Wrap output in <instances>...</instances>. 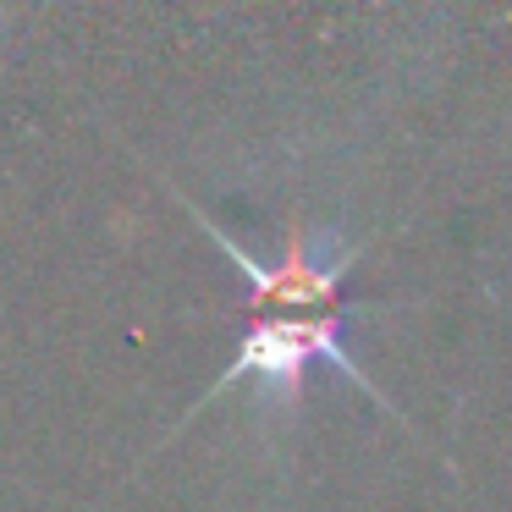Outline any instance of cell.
Instances as JSON below:
<instances>
[{
    "instance_id": "1",
    "label": "cell",
    "mask_w": 512,
    "mask_h": 512,
    "mask_svg": "<svg viewBox=\"0 0 512 512\" xmlns=\"http://www.w3.org/2000/svg\"><path fill=\"white\" fill-rule=\"evenodd\" d=\"M309 364H336L342 375H353L358 386L369 391V397H380L375 380L358 369V358L347 353V314H254V325H248L243 347H237V358L221 369V380L210 386V397H221V391H232L237 380L259 375L270 391H276L281 408H292L303 391V375H309ZM204 397V402H210ZM199 402V408H204ZM193 408V413H199ZM188 413V419H193Z\"/></svg>"
}]
</instances>
